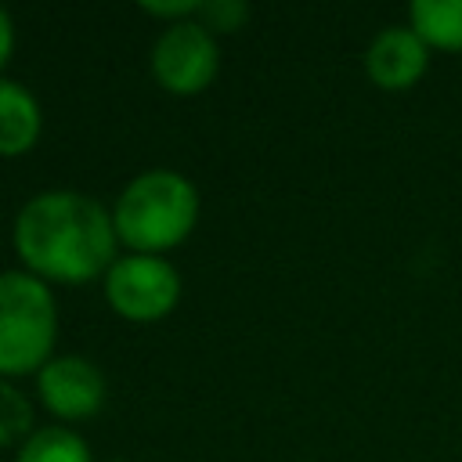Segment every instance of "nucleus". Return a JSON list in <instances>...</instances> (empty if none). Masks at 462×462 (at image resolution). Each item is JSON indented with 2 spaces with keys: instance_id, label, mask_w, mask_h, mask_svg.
I'll use <instances>...</instances> for the list:
<instances>
[{
  "instance_id": "obj_9",
  "label": "nucleus",
  "mask_w": 462,
  "mask_h": 462,
  "mask_svg": "<svg viewBox=\"0 0 462 462\" xmlns=\"http://www.w3.org/2000/svg\"><path fill=\"white\" fill-rule=\"evenodd\" d=\"M408 25L430 51H462V0H415L408 7Z\"/></svg>"
},
{
  "instance_id": "obj_7",
  "label": "nucleus",
  "mask_w": 462,
  "mask_h": 462,
  "mask_svg": "<svg viewBox=\"0 0 462 462\" xmlns=\"http://www.w3.org/2000/svg\"><path fill=\"white\" fill-rule=\"evenodd\" d=\"M430 69V47L411 25H386L365 51V72L379 90H408Z\"/></svg>"
},
{
  "instance_id": "obj_6",
  "label": "nucleus",
  "mask_w": 462,
  "mask_h": 462,
  "mask_svg": "<svg viewBox=\"0 0 462 462\" xmlns=\"http://www.w3.org/2000/svg\"><path fill=\"white\" fill-rule=\"evenodd\" d=\"M32 379L43 408L65 422L94 419L105 404V375L90 357L79 354L51 357Z\"/></svg>"
},
{
  "instance_id": "obj_14",
  "label": "nucleus",
  "mask_w": 462,
  "mask_h": 462,
  "mask_svg": "<svg viewBox=\"0 0 462 462\" xmlns=\"http://www.w3.org/2000/svg\"><path fill=\"white\" fill-rule=\"evenodd\" d=\"M11 54H14V18L0 4V69L11 61Z\"/></svg>"
},
{
  "instance_id": "obj_11",
  "label": "nucleus",
  "mask_w": 462,
  "mask_h": 462,
  "mask_svg": "<svg viewBox=\"0 0 462 462\" xmlns=\"http://www.w3.org/2000/svg\"><path fill=\"white\" fill-rule=\"evenodd\" d=\"M32 404L14 386V379H0V448L22 444L32 433Z\"/></svg>"
},
{
  "instance_id": "obj_1",
  "label": "nucleus",
  "mask_w": 462,
  "mask_h": 462,
  "mask_svg": "<svg viewBox=\"0 0 462 462\" xmlns=\"http://www.w3.org/2000/svg\"><path fill=\"white\" fill-rule=\"evenodd\" d=\"M11 238L22 271L36 274L47 285H87L94 278H105V271L119 256L112 209H105L94 195L72 188L32 195L18 209Z\"/></svg>"
},
{
  "instance_id": "obj_5",
  "label": "nucleus",
  "mask_w": 462,
  "mask_h": 462,
  "mask_svg": "<svg viewBox=\"0 0 462 462\" xmlns=\"http://www.w3.org/2000/svg\"><path fill=\"white\" fill-rule=\"evenodd\" d=\"M220 69V43L199 18L170 22L152 43V76L166 94H202Z\"/></svg>"
},
{
  "instance_id": "obj_10",
  "label": "nucleus",
  "mask_w": 462,
  "mask_h": 462,
  "mask_svg": "<svg viewBox=\"0 0 462 462\" xmlns=\"http://www.w3.org/2000/svg\"><path fill=\"white\" fill-rule=\"evenodd\" d=\"M14 462H94L90 448L69 426H36L22 444Z\"/></svg>"
},
{
  "instance_id": "obj_13",
  "label": "nucleus",
  "mask_w": 462,
  "mask_h": 462,
  "mask_svg": "<svg viewBox=\"0 0 462 462\" xmlns=\"http://www.w3.org/2000/svg\"><path fill=\"white\" fill-rule=\"evenodd\" d=\"M141 11H144V14H155V18H166V25H170V22L195 18V14H199V0H177V4H144Z\"/></svg>"
},
{
  "instance_id": "obj_8",
  "label": "nucleus",
  "mask_w": 462,
  "mask_h": 462,
  "mask_svg": "<svg viewBox=\"0 0 462 462\" xmlns=\"http://www.w3.org/2000/svg\"><path fill=\"white\" fill-rule=\"evenodd\" d=\"M40 134H43V108L36 94L18 79L0 76V155L14 159L32 152Z\"/></svg>"
},
{
  "instance_id": "obj_2",
  "label": "nucleus",
  "mask_w": 462,
  "mask_h": 462,
  "mask_svg": "<svg viewBox=\"0 0 462 462\" xmlns=\"http://www.w3.org/2000/svg\"><path fill=\"white\" fill-rule=\"evenodd\" d=\"M199 224V188L177 170L137 173L112 206V227L126 253L162 256L180 245Z\"/></svg>"
},
{
  "instance_id": "obj_12",
  "label": "nucleus",
  "mask_w": 462,
  "mask_h": 462,
  "mask_svg": "<svg viewBox=\"0 0 462 462\" xmlns=\"http://www.w3.org/2000/svg\"><path fill=\"white\" fill-rule=\"evenodd\" d=\"M209 32H235L238 22L249 18V7L245 4H231V0H217V4H199V14H195Z\"/></svg>"
},
{
  "instance_id": "obj_3",
  "label": "nucleus",
  "mask_w": 462,
  "mask_h": 462,
  "mask_svg": "<svg viewBox=\"0 0 462 462\" xmlns=\"http://www.w3.org/2000/svg\"><path fill=\"white\" fill-rule=\"evenodd\" d=\"M58 343V303L29 271H0V379L36 375Z\"/></svg>"
},
{
  "instance_id": "obj_15",
  "label": "nucleus",
  "mask_w": 462,
  "mask_h": 462,
  "mask_svg": "<svg viewBox=\"0 0 462 462\" xmlns=\"http://www.w3.org/2000/svg\"><path fill=\"white\" fill-rule=\"evenodd\" d=\"M112 462H126V458H112Z\"/></svg>"
},
{
  "instance_id": "obj_4",
  "label": "nucleus",
  "mask_w": 462,
  "mask_h": 462,
  "mask_svg": "<svg viewBox=\"0 0 462 462\" xmlns=\"http://www.w3.org/2000/svg\"><path fill=\"white\" fill-rule=\"evenodd\" d=\"M108 307L137 325L162 321L180 303V274L166 256L123 253L101 278Z\"/></svg>"
}]
</instances>
